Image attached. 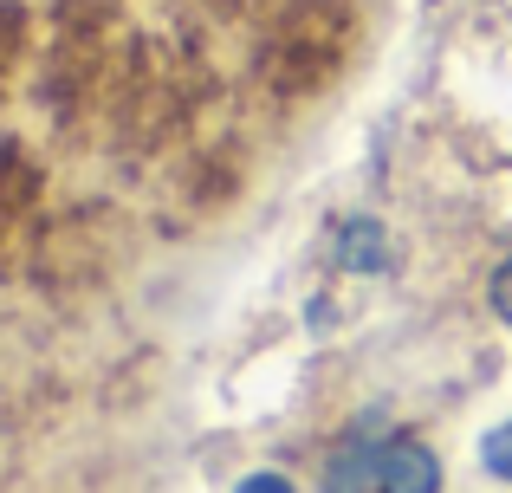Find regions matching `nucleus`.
Returning <instances> with one entry per match:
<instances>
[{
    "label": "nucleus",
    "mask_w": 512,
    "mask_h": 493,
    "mask_svg": "<svg viewBox=\"0 0 512 493\" xmlns=\"http://www.w3.org/2000/svg\"><path fill=\"white\" fill-rule=\"evenodd\" d=\"M376 468H383V448L357 442V448H350V455L338 461V468H331V493H370Z\"/></svg>",
    "instance_id": "f03ea898"
},
{
    "label": "nucleus",
    "mask_w": 512,
    "mask_h": 493,
    "mask_svg": "<svg viewBox=\"0 0 512 493\" xmlns=\"http://www.w3.org/2000/svg\"><path fill=\"white\" fill-rule=\"evenodd\" d=\"M338 260L350 266V273H370V266H383V228H376V221H350Z\"/></svg>",
    "instance_id": "7ed1b4c3"
},
{
    "label": "nucleus",
    "mask_w": 512,
    "mask_h": 493,
    "mask_svg": "<svg viewBox=\"0 0 512 493\" xmlns=\"http://www.w3.org/2000/svg\"><path fill=\"white\" fill-rule=\"evenodd\" d=\"M240 493H292V481H286V474H247Z\"/></svg>",
    "instance_id": "39448f33"
},
{
    "label": "nucleus",
    "mask_w": 512,
    "mask_h": 493,
    "mask_svg": "<svg viewBox=\"0 0 512 493\" xmlns=\"http://www.w3.org/2000/svg\"><path fill=\"white\" fill-rule=\"evenodd\" d=\"M376 487L383 493H441V461L422 442H389L383 468H376Z\"/></svg>",
    "instance_id": "f257e3e1"
},
{
    "label": "nucleus",
    "mask_w": 512,
    "mask_h": 493,
    "mask_svg": "<svg viewBox=\"0 0 512 493\" xmlns=\"http://www.w3.org/2000/svg\"><path fill=\"white\" fill-rule=\"evenodd\" d=\"M493 305H500V318L512 325V260L500 266V273H493Z\"/></svg>",
    "instance_id": "20e7f679"
}]
</instances>
